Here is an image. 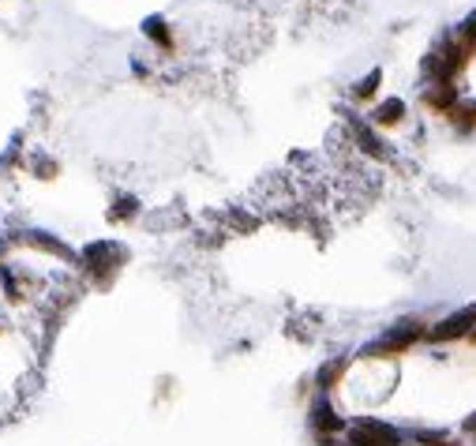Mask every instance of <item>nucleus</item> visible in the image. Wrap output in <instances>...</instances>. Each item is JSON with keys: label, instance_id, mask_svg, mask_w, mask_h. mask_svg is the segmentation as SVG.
<instances>
[{"label": "nucleus", "instance_id": "nucleus-1", "mask_svg": "<svg viewBox=\"0 0 476 446\" xmlns=\"http://www.w3.org/2000/svg\"><path fill=\"white\" fill-rule=\"evenodd\" d=\"M124 263H128V252H124L121 241H90L79 252V263H75V266H83L86 274H90L94 285L105 289L116 274H121Z\"/></svg>", "mask_w": 476, "mask_h": 446}, {"label": "nucleus", "instance_id": "nucleus-2", "mask_svg": "<svg viewBox=\"0 0 476 446\" xmlns=\"http://www.w3.org/2000/svg\"><path fill=\"white\" fill-rule=\"evenodd\" d=\"M15 241L30 248V252H41V255H53V259H64V263H79V255L72 252V244H64L60 236H53L46 229H27V233H15Z\"/></svg>", "mask_w": 476, "mask_h": 446}, {"label": "nucleus", "instance_id": "nucleus-3", "mask_svg": "<svg viewBox=\"0 0 476 446\" xmlns=\"http://www.w3.org/2000/svg\"><path fill=\"white\" fill-rule=\"evenodd\" d=\"M458 102H461V94H458V86H454V83H431L424 90V105L431 109V113H439V116H450V109Z\"/></svg>", "mask_w": 476, "mask_h": 446}, {"label": "nucleus", "instance_id": "nucleus-4", "mask_svg": "<svg viewBox=\"0 0 476 446\" xmlns=\"http://www.w3.org/2000/svg\"><path fill=\"white\" fill-rule=\"evenodd\" d=\"M405 121V102H397V97H386V102H379L372 109V124L375 128H394Z\"/></svg>", "mask_w": 476, "mask_h": 446}, {"label": "nucleus", "instance_id": "nucleus-5", "mask_svg": "<svg viewBox=\"0 0 476 446\" xmlns=\"http://www.w3.org/2000/svg\"><path fill=\"white\" fill-rule=\"evenodd\" d=\"M143 30H147V38L154 41V46H161V49H172V30H169V23H165V19L150 15L147 23H143Z\"/></svg>", "mask_w": 476, "mask_h": 446}, {"label": "nucleus", "instance_id": "nucleus-6", "mask_svg": "<svg viewBox=\"0 0 476 446\" xmlns=\"http://www.w3.org/2000/svg\"><path fill=\"white\" fill-rule=\"evenodd\" d=\"M30 169H34L41 180H53L60 173V161L53 154H46V150H38V154H30Z\"/></svg>", "mask_w": 476, "mask_h": 446}, {"label": "nucleus", "instance_id": "nucleus-7", "mask_svg": "<svg viewBox=\"0 0 476 446\" xmlns=\"http://www.w3.org/2000/svg\"><path fill=\"white\" fill-rule=\"evenodd\" d=\"M135 214H139V199H135V195H121V199L113 203V210H109L113 222H132Z\"/></svg>", "mask_w": 476, "mask_h": 446}, {"label": "nucleus", "instance_id": "nucleus-8", "mask_svg": "<svg viewBox=\"0 0 476 446\" xmlns=\"http://www.w3.org/2000/svg\"><path fill=\"white\" fill-rule=\"evenodd\" d=\"M450 121L458 128H476V102H465L461 97V102L450 109Z\"/></svg>", "mask_w": 476, "mask_h": 446}, {"label": "nucleus", "instance_id": "nucleus-9", "mask_svg": "<svg viewBox=\"0 0 476 446\" xmlns=\"http://www.w3.org/2000/svg\"><path fill=\"white\" fill-rule=\"evenodd\" d=\"M379 83H383V72H379V68H375V72H367L364 79L356 83V97H360V102H364V97H375Z\"/></svg>", "mask_w": 476, "mask_h": 446}]
</instances>
